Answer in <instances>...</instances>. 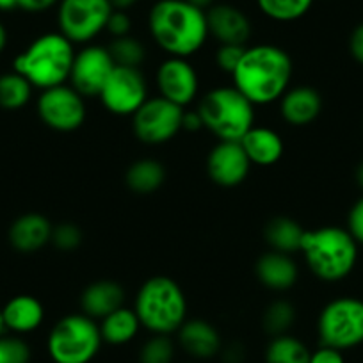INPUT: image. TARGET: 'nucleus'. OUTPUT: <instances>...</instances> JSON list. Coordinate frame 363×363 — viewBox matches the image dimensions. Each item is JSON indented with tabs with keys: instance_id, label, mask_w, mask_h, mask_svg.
Listing matches in <instances>:
<instances>
[{
	"instance_id": "nucleus-45",
	"label": "nucleus",
	"mask_w": 363,
	"mask_h": 363,
	"mask_svg": "<svg viewBox=\"0 0 363 363\" xmlns=\"http://www.w3.org/2000/svg\"><path fill=\"white\" fill-rule=\"evenodd\" d=\"M18 9V0H0V13H11Z\"/></svg>"
},
{
	"instance_id": "nucleus-39",
	"label": "nucleus",
	"mask_w": 363,
	"mask_h": 363,
	"mask_svg": "<svg viewBox=\"0 0 363 363\" xmlns=\"http://www.w3.org/2000/svg\"><path fill=\"white\" fill-rule=\"evenodd\" d=\"M59 2L61 0H18V9L30 13V15H40V13H47L57 8Z\"/></svg>"
},
{
	"instance_id": "nucleus-46",
	"label": "nucleus",
	"mask_w": 363,
	"mask_h": 363,
	"mask_svg": "<svg viewBox=\"0 0 363 363\" xmlns=\"http://www.w3.org/2000/svg\"><path fill=\"white\" fill-rule=\"evenodd\" d=\"M187 2H191L193 6H196V8L203 9V11H207V9H211L212 6L218 2V0H187Z\"/></svg>"
},
{
	"instance_id": "nucleus-14",
	"label": "nucleus",
	"mask_w": 363,
	"mask_h": 363,
	"mask_svg": "<svg viewBox=\"0 0 363 363\" xmlns=\"http://www.w3.org/2000/svg\"><path fill=\"white\" fill-rule=\"evenodd\" d=\"M114 68L116 62L107 45H84L75 52L68 84L86 100L99 99Z\"/></svg>"
},
{
	"instance_id": "nucleus-23",
	"label": "nucleus",
	"mask_w": 363,
	"mask_h": 363,
	"mask_svg": "<svg viewBox=\"0 0 363 363\" xmlns=\"http://www.w3.org/2000/svg\"><path fill=\"white\" fill-rule=\"evenodd\" d=\"M251 166L272 167L285 155V141L278 130L267 125H253L240 139Z\"/></svg>"
},
{
	"instance_id": "nucleus-31",
	"label": "nucleus",
	"mask_w": 363,
	"mask_h": 363,
	"mask_svg": "<svg viewBox=\"0 0 363 363\" xmlns=\"http://www.w3.org/2000/svg\"><path fill=\"white\" fill-rule=\"evenodd\" d=\"M111 55H113L116 66H127V68H141L145 65L148 52L145 43L134 34L123 38H113L107 45Z\"/></svg>"
},
{
	"instance_id": "nucleus-22",
	"label": "nucleus",
	"mask_w": 363,
	"mask_h": 363,
	"mask_svg": "<svg viewBox=\"0 0 363 363\" xmlns=\"http://www.w3.org/2000/svg\"><path fill=\"white\" fill-rule=\"evenodd\" d=\"M47 317L45 305L33 294H16L2 305V319L6 331L18 337L40 330Z\"/></svg>"
},
{
	"instance_id": "nucleus-11",
	"label": "nucleus",
	"mask_w": 363,
	"mask_h": 363,
	"mask_svg": "<svg viewBox=\"0 0 363 363\" xmlns=\"http://www.w3.org/2000/svg\"><path fill=\"white\" fill-rule=\"evenodd\" d=\"M36 113L41 123L59 134H72L87 120V100L69 84L40 91Z\"/></svg>"
},
{
	"instance_id": "nucleus-7",
	"label": "nucleus",
	"mask_w": 363,
	"mask_h": 363,
	"mask_svg": "<svg viewBox=\"0 0 363 363\" xmlns=\"http://www.w3.org/2000/svg\"><path fill=\"white\" fill-rule=\"evenodd\" d=\"M45 347L52 363H93L104 347L99 320L82 312L62 315L48 331Z\"/></svg>"
},
{
	"instance_id": "nucleus-32",
	"label": "nucleus",
	"mask_w": 363,
	"mask_h": 363,
	"mask_svg": "<svg viewBox=\"0 0 363 363\" xmlns=\"http://www.w3.org/2000/svg\"><path fill=\"white\" fill-rule=\"evenodd\" d=\"M177 344L167 335H150L139 347V363H173Z\"/></svg>"
},
{
	"instance_id": "nucleus-26",
	"label": "nucleus",
	"mask_w": 363,
	"mask_h": 363,
	"mask_svg": "<svg viewBox=\"0 0 363 363\" xmlns=\"http://www.w3.org/2000/svg\"><path fill=\"white\" fill-rule=\"evenodd\" d=\"M305 230L306 228H303L301 223L296 219L289 218V216H277V218L269 219V223L265 225L264 239L269 250L287 255H299Z\"/></svg>"
},
{
	"instance_id": "nucleus-27",
	"label": "nucleus",
	"mask_w": 363,
	"mask_h": 363,
	"mask_svg": "<svg viewBox=\"0 0 363 363\" xmlns=\"http://www.w3.org/2000/svg\"><path fill=\"white\" fill-rule=\"evenodd\" d=\"M308 344L303 338L292 333L278 335L269 338L264 351L265 363H308L310 362Z\"/></svg>"
},
{
	"instance_id": "nucleus-30",
	"label": "nucleus",
	"mask_w": 363,
	"mask_h": 363,
	"mask_svg": "<svg viewBox=\"0 0 363 363\" xmlns=\"http://www.w3.org/2000/svg\"><path fill=\"white\" fill-rule=\"evenodd\" d=\"M315 0H257V8L271 22L292 23L308 15Z\"/></svg>"
},
{
	"instance_id": "nucleus-42",
	"label": "nucleus",
	"mask_w": 363,
	"mask_h": 363,
	"mask_svg": "<svg viewBox=\"0 0 363 363\" xmlns=\"http://www.w3.org/2000/svg\"><path fill=\"white\" fill-rule=\"evenodd\" d=\"M219 356H221L223 362H225V363H242L244 349H242V345H240V344L223 345Z\"/></svg>"
},
{
	"instance_id": "nucleus-43",
	"label": "nucleus",
	"mask_w": 363,
	"mask_h": 363,
	"mask_svg": "<svg viewBox=\"0 0 363 363\" xmlns=\"http://www.w3.org/2000/svg\"><path fill=\"white\" fill-rule=\"evenodd\" d=\"M111 4H113L114 9H120V11H128L130 8H134L138 4L139 0H109Z\"/></svg>"
},
{
	"instance_id": "nucleus-10",
	"label": "nucleus",
	"mask_w": 363,
	"mask_h": 363,
	"mask_svg": "<svg viewBox=\"0 0 363 363\" xmlns=\"http://www.w3.org/2000/svg\"><path fill=\"white\" fill-rule=\"evenodd\" d=\"M186 109L174 106L169 100L155 95L150 96L138 113L130 118L132 134L146 146H164L173 141L182 130Z\"/></svg>"
},
{
	"instance_id": "nucleus-38",
	"label": "nucleus",
	"mask_w": 363,
	"mask_h": 363,
	"mask_svg": "<svg viewBox=\"0 0 363 363\" xmlns=\"http://www.w3.org/2000/svg\"><path fill=\"white\" fill-rule=\"evenodd\" d=\"M308 363H345L344 352L328 345H319L310 354Z\"/></svg>"
},
{
	"instance_id": "nucleus-40",
	"label": "nucleus",
	"mask_w": 363,
	"mask_h": 363,
	"mask_svg": "<svg viewBox=\"0 0 363 363\" xmlns=\"http://www.w3.org/2000/svg\"><path fill=\"white\" fill-rule=\"evenodd\" d=\"M349 54L358 65L363 66V22L358 23L349 36Z\"/></svg>"
},
{
	"instance_id": "nucleus-48",
	"label": "nucleus",
	"mask_w": 363,
	"mask_h": 363,
	"mask_svg": "<svg viewBox=\"0 0 363 363\" xmlns=\"http://www.w3.org/2000/svg\"><path fill=\"white\" fill-rule=\"evenodd\" d=\"M6 335V326H4V319H2V306H0V338Z\"/></svg>"
},
{
	"instance_id": "nucleus-19",
	"label": "nucleus",
	"mask_w": 363,
	"mask_h": 363,
	"mask_svg": "<svg viewBox=\"0 0 363 363\" xmlns=\"http://www.w3.org/2000/svg\"><path fill=\"white\" fill-rule=\"evenodd\" d=\"M177 344L189 358L207 362L219 356L223 337L218 328L207 319H187L177 331Z\"/></svg>"
},
{
	"instance_id": "nucleus-9",
	"label": "nucleus",
	"mask_w": 363,
	"mask_h": 363,
	"mask_svg": "<svg viewBox=\"0 0 363 363\" xmlns=\"http://www.w3.org/2000/svg\"><path fill=\"white\" fill-rule=\"evenodd\" d=\"M55 9L57 30L75 47L95 43L114 11L109 0H61Z\"/></svg>"
},
{
	"instance_id": "nucleus-36",
	"label": "nucleus",
	"mask_w": 363,
	"mask_h": 363,
	"mask_svg": "<svg viewBox=\"0 0 363 363\" xmlns=\"http://www.w3.org/2000/svg\"><path fill=\"white\" fill-rule=\"evenodd\" d=\"M106 33L109 34L111 40H113V38H123V36H128V34H132V18L130 15H128V11L114 9L109 22H107Z\"/></svg>"
},
{
	"instance_id": "nucleus-16",
	"label": "nucleus",
	"mask_w": 363,
	"mask_h": 363,
	"mask_svg": "<svg viewBox=\"0 0 363 363\" xmlns=\"http://www.w3.org/2000/svg\"><path fill=\"white\" fill-rule=\"evenodd\" d=\"M208 34L218 45H240L247 47L253 36L251 18L237 6L228 2H216L207 9Z\"/></svg>"
},
{
	"instance_id": "nucleus-3",
	"label": "nucleus",
	"mask_w": 363,
	"mask_h": 363,
	"mask_svg": "<svg viewBox=\"0 0 363 363\" xmlns=\"http://www.w3.org/2000/svg\"><path fill=\"white\" fill-rule=\"evenodd\" d=\"M299 255L323 284H340L358 264L359 246L345 226L326 225L305 230Z\"/></svg>"
},
{
	"instance_id": "nucleus-8",
	"label": "nucleus",
	"mask_w": 363,
	"mask_h": 363,
	"mask_svg": "<svg viewBox=\"0 0 363 363\" xmlns=\"http://www.w3.org/2000/svg\"><path fill=\"white\" fill-rule=\"evenodd\" d=\"M317 337L320 345L345 352L363 344V299L340 296L320 308L317 315Z\"/></svg>"
},
{
	"instance_id": "nucleus-6",
	"label": "nucleus",
	"mask_w": 363,
	"mask_h": 363,
	"mask_svg": "<svg viewBox=\"0 0 363 363\" xmlns=\"http://www.w3.org/2000/svg\"><path fill=\"white\" fill-rule=\"evenodd\" d=\"M203 130L218 141L239 143L253 125H257V107L230 86H216L205 91L196 102Z\"/></svg>"
},
{
	"instance_id": "nucleus-34",
	"label": "nucleus",
	"mask_w": 363,
	"mask_h": 363,
	"mask_svg": "<svg viewBox=\"0 0 363 363\" xmlns=\"http://www.w3.org/2000/svg\"><path fill=\"white\" fill-rule=\"evenodd\" d=\"M30 347L23 337L4 335L0 338V363H29Z\"/></svg>"
},
{
	"instance_id": "nucleus-33",
	"label": "nucleus",
	"mask_w": 363,
	"mask_h": 363,
	"mask_svg": "<svg viewBox=\"0 0 363 363\" xmlns=\"http://www.w3.org/2000/svg\"><path fill=\"white\" fill-rule=\"evenodd\" d=\"M84 242V232L77 223L62 221L54 225L50 244L61 253H73Z\"/></svg>"
},
{
	"instance_id": "nucleus-1",
	"label": "nucleus",
	"mask_w": 363,
	"mask_h": 363,
	"mask_svg": "<svg viewBox=\"0 0 363 363\" xmlns=\"http://www.w3.org/2000/svg\"><path fill=\"white\" fill-rule=\"evenodd\" d=\"M230 79L255 107H267L278 104L292 86L294 61L280 45H247Z\"/></svg>"
},
{
	"instance_id": "nucleus-47",
	"label": "nucleus",
	"mask_w": 363,
	"mask_h": 363,
	"mask_svg": "<svg viewBox=\"0 0 363 363\" xmlns=\"http://www.w3.org/2000/svg\"><path fill=\"white\" fill-rule=\"evenodd\" d=\"M356 182H358V186L363 189V162L356 167Z\"/></svg>"
},
{
	"instance_id": "nucleus-24",
	"label": "nucleus",
	"mask_w": 363,
	"mask_h": 363,
	"mask_svg": "<svg viewBox=\"0 0 363 363\" xmlns=\"http://www.w3.org/2000/svg\"><path fill=\"white\" fill-rule=\"evenodd\" d=\"M99 326L104 345H111V347H123V345L132 344L143 331L138 313L132 306L127 305L99 320Z\"/></svg>"
},
{
	"instance_id": "nucleus-4",
	"label": "nucleus",
	"mask_w": 363,
	"mask_h": 363,
	"mask_svg": "<svg viewBox=\"0 0 363 363\" xmlns=\"http://www.w3.org/2000/svg\"><path fill=\"white\" fill-rule=\"evenodd\" d=\"M143 330L150 335L173 337L189 319L186 291L174 278L155 274L146 278L138 289L132 305Z\"/></svg>"
},
{
	"instance_id": "nucleus-18",
	"label": "nucleus",
	"mask_w": 363,
	"mask_h": 363,
	"mask_svg": "<svg viewBox=\"0 0 363 363\" xmlns=\"http://www.w3.org/2000/svg\"><path fill=\"white\" fill-rule=\"evenodd\" d=\"M258 284L271 292H289L298 285L299 264L294 255L267 250L255 262Z\"/></svg>"
},
{
	"instance_id": "nucleus-44",
	"label": "nucleus",
	"mask_w": 363,
	"mask_h": 363,
	"mask_svg": "<svg viewBox=\"0 0 363 363\" xmlns=\"http://www.w3.org/2000/svg\"><path fill=\"white\" fill-rule=\"evenodd\" d=\"M8 43H9L8 27H6L4 22L0 20V55L4 54V50L8 48Z\"/></svg>"
},
{
	"instance_id": "nucleus-17",
	"label": "nucleus",
	"mask_w": 363,
	"mask_h": 363,
	"mask_svg": "<svg viewBox=\"0 0 363 363\" xmlns=\"http://www.w3.org/2000/svg\"><path fill=\"white\" fill-rule=\"evenodd\" d=\"M324 100L320 91L310 84L291 86L285 95L278 100V113L280 118L294 128H305L315 123L317 118L323 114Z\"/></svg>"
},
{
	"instance_id": "nucleus-12",
	"label": "nucleus",
	"mask_w": 363,
	"mask_h": 363,
	"mask_svg": "<svg viewBox=\"0 0 363 363\" xmlns=\"http://www.w3.org/2000/svg\"><path fill=\"white\" fill-rule=\"evenodd\" d=\"M150 99V86L141 68L116 66L100 91L104 109L118 118H132Z\"/></svg>"
},
{
	"instance_id": "nucleus-35",
	"label": "nucleus",
	"mask_w": 363,
	"mask_h": 363,
	"mask_svg": "<svg viewBox=\"0 0 363 363\" xmlns=\"http://www.w3.org/2000/svg\"><path fill=\"white\" fill-rule=\"evenodd\" d=\"M244 50H246V47H240V45H219L214 54L216 68L221 73H225V75L232 77L240 57H242Z\"/></svg>"
},
{
	"instance_id": "nucleus-28",
	"label": "nucleus",
	"mask_w": 363,
	"mask_h": 363,
	"mask_svg": "<svg viewBox=\"0 0 363 363\" xmlns=\"http://www.w3.org/2000/svg\"><path fill=\"white\" fill-rule=\"evenodd\" d=\"M34 87L29 80L16 73L15 69L0 75V109L20 111L33 100Z\"/></svg>"
},
{
	"instance_id": "nucleus-5",
	"label": "nucleus",
	"mask_w": 363,
	"mask_h": 363,
	"mask_svg": "<svg viewBox=\"0 0 363 363\" xmlns=\"http://www.w3.org/2000/svg\"><path fill=\"white\" fill-rule=\"evenodd\" d=\"M75 45L59 30L43 33L34 38L13 59V69L26 77L36 91L68 84Z\"/></svg>"
},
{
	"instance_id": "nucleus-2",
	"label": "nucleus",
	"mask_w": 363,
	"mask_h": 363,
	"mask_svg": "<svg viewBox=\"0 0 363 363\" xmlns=\"http://www.w3.org/2000/svg\"><path fill=\"white\" fill-rule=\"evenodd\" d=\"M146 23L157 48L173 57H194L211 38L207 11L187 0H157Z\"/></svg>"
},
{
	"instance_id": "nucleus-25",
	"label": "nucleus",
	"mask_w": 363,
	"mask_h": 363,
	"mask_svg": "<svg viewBox=\"0 0 363 363\" xmlns=\"http://www.w3.org/2000/svg\"><path fill=\"white\" fill-rule=\"evenodd\" d=\"M166 166L159 159L143 157L134 160L125 171V186L138 196H150L166 184Z\"/></svg>"
},
{
	"instance_id": "nucleus-37",
	"label": "nucleus",
	"mask_w": 363,
	"mask_h": 363,
	"mask_svg": "<svg viewBox=\"0 0 363 363\" xmlns=\"http://www.w3.org/2000/svg\"><path fill=\"white\" fill-rule=\"evenodd\" d=\"M347 232L351 233L352 239L358 246H363V196L352 203L347 214Z\"/></svg>"
},
{
	"instance_id": "nucleus-21",
	"label": "nucleus",
	"mask_w": 363,
	"mask_h": 363,
	"mask_svg": "<svg viewBox=\"0 0 363 363\" xmlns=\"http://www.w3.org/2000/svg\"><path fill=\"white\" fill-rule=\"evenodd\" d=\"M127 291L123 285L111 278H100L86 285L80 294V312L95 320H102L114 310L125 306Z\"/></svg>"
},
{
	"instance_id": "nucleus-29",
	"label": "nucleus",
	"mask_w": 363,
	"mask_h": 363,
	"mask_svg": "<svg viewBox=\"0 0 363 363\" xmlns=\"http://www.w3.org/2000/svg\"><path fill=\"white\" fill-rule=\"evenodd\" d=\"M296 320H298V308L294 303L285 298L271 301L262 313V328L269 337L292 333Z\"/></svg>"
},
{
	"instance_id": "nucleus-15",
	"label": "nucleus",
	"mask_w": 363,
	"mask_h": 363,
	"mask_svg": "<svg viewBox=\"0 0 363 363\" xmlns=\"http://www.w3.org/2000/svg\"><path fill=\"white\" fill-rule=\"evenodd\" d=\"M207 174L218 187L235 189L251 173V162L240 143L218 141L207 155Z\"/></svg>"
},
{
	"instance_id": "nucleus-13",
	"label": "nucleus",
	"mask_w": 363,
	"mask_h": 363,
	"mask_svg": "<svg viewBox=\"0 0 363 363\" xmlns=\"http://www.w3.org/2000/svg\"><path fill=\"white\" fill-rule=\"evenodd\" d=\"M155 87L159 96L189 109L201 95L200 72L191 59L166 55L155 68Z\"/></svg>"
},
{
	"instance_id": "nucleus-20",
	"label": "nucleus",
	"mask_w": 363,
	"mask_h": 363,
	"mask_svg": "<svg viewBox=\"0 0 363 363\" xmlns=\"http://www.w3.org/2000/svg\"><path fill=\"white\" fill-rule=\"evenodd\" d=\"M54 223L41 212H26L13 219L8 230V240L15 251L34 255L45 250L52 240Z\"/></svg>"
},
{
	"instance_id": "nucleus-41",
	"label": "nucleus",
	"mask_w": 363,
	"mask_h": 363,
	"mask_svg": "<svg viewBox=\"0 0 363 363\" xmlns=\"http://www.w3.org/2000/svg\"><path fill=\"white\" fill-rule=\"evenodd\" d=\"M182 130L184 132H200L203 130V123H201V118L198 114L196 109H186L184 113V123H182Z\"/></svg>"
}]
</instances>
